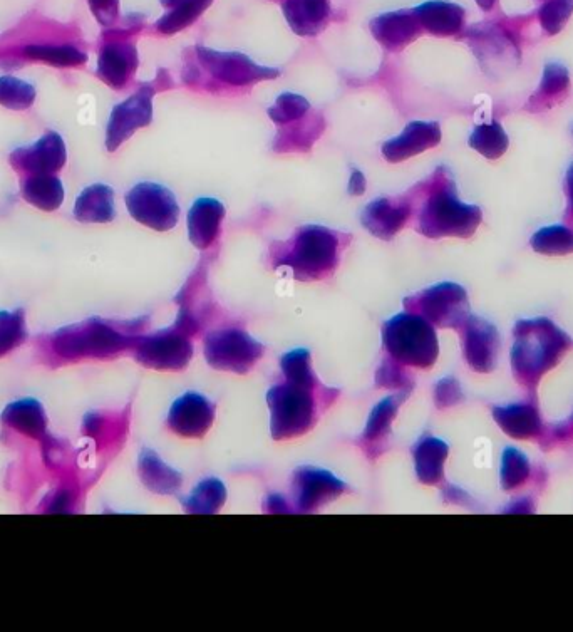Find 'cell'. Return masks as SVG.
Instances as JSON below:
<instances>
[{"mask_svg": "<svg viewBox=\"0 0 573 632\" xmlns=\"http://www.w3.org/2000/svg\"><path fill=\"white\" fill-rule=\"evenodd\" d=\"M481 218L480 207L460 202L450 175L439 170L433 175V187L419 210L418 232L428 239H470L480 227Z\"/></svg>", "mask_w": 573, "mask_h": 632, "instance_id": "obj_1", "label": "cell"}, {"mask_svg": "<svg viewBox=\"0 0 573 632\" xmlns=\"http://www.w3.org/2000/svg\"><path fill=\"white\" fill-rule=\"evenodd\" d=\"M341 239L342 235L321 225L299 228L292 247L277 260V267H287L302 282L324 279L339 264Z\"/></svg>", "mask_w": 573, "mask_h": 632, "instance_id": "obj_2", "label": "cell"}, {"mask_svg": "<svg viewBox=\"0 0 573 632\" xmlns=\"http://www.w3.org/2000/svg\"><path fill=\"white\" fill-rule=\"evenodd\" d=\"M382 339L393 361L399 364L426 368L438 356V341L433 326L414 312L389 319L382 327Z\"/></svg>", "mask_w": 573, "mask_h": 632, "instance_id": "obj_3", "label": "cell"}, {"mask_svg": "<svg viewBox=\"0 0 573 632\" xmlns=\"http://www.w3.org/2000/svg\"><path fill=\"white\" fill-rule=\"evenodd\" d=\"M269 405L275 440L302 435L314 425L315 405L310 389L292 383L277 386L270 389Z\"/></svg>", "mask_w": 573, "mask_h": 632, "instance_id": "obj_4", "label": "cell"}, {"mask_svg": "<svg viewBox=\"0 0 573 632\" xmlns=\"http://www.w3.org/2000/svg\"><path fill=\"white\" fill-rule=\"evenodd\" d=\"M195 57L203 73L213 79V83L243 88L248 84L260 83L267 79L279 78V69L265 68L253 63L240 52L213 51L208 47H195Z\"/></svg>", "mask_w": 573, "mask_h": 632, "instance_id": "obj_5", "label": "cell"}, {"mask_svg": "<svg viewBox=\"0 0 573 632\" xmlns=\"http://www.w3.org/2000/svg\"><path fill=\"white\" fill-rule=\"evenodd\" d=\"M404 306L436 326L456 327L468 321V297L465 289L456 284L434 285L406 299Z\"/></svg>", "mask_w": 573, "mask_h": 632, "instance_id": "obj_6", "label": "cell"}, {"mask_svg": "<svg viewBox=\"0 0 573 632\" xmlns=\"http://www.w3.org/2000/svg\"><path fill=\"white\" fill-rule=\"evenodd\" d=\"M126 207L136 222L166 232L175 228L180 207L171 190L158 183H140L126 195Z\"/></svg>", "mask_w": 573, "mask_h": 632, "instance_id": "obj_7", "label": "cell"}, {"mask_svg": "<svg viewBox=\"0 0 573 632\" xmlns=\"http://www.w3.org/2000/svg\"><path fill=\"white\" fill-rule=\"evenodd\" d=\"M264 354V346L238 329L212 332L205 341V356L213 368L247 373Z\"/></svg>", "mask_w": 573, "mask_h": 632, "instance_id": "obj_8", "label": "cell"}, {"mask_svg": "<svg viewBox=\"0 0 573 632\" xmlns=\"http://www.w3.org/2000/svg\"><path fill=\"white\" fill-rule=\"evenodd\" d=\"M466 37L488 73H506L520 61V47L515 37L503 27L493 24L471 27Z\"/></svg>", "mask_w": 573, "mask_h": 632, "instance_id": "obj_9", "label": "cell"}, {"mask_svg": "<svg viewBox=\"0 0 573 632\" xmlns=\"http://www.w3.org/2000/svg\"><path fill=\"white\" fill-rule=\"evenodd\" d=\"M153 94V86H143L131 98L114 106L106 130V148L109 151L118 150L135 131L150 125L153 121Z\"/></svg>", "mask_w": 573, "mask_h": 632, "instance_id": "obj_10", "label": "cell"}, {"mask_svg": "<svg viewBox=\"0 0 573 632\" xmlns=\"http://www.w3.org/2000/svg\"><path fill=\"white\" fill-rule=\"evenodd\" d=\"M193 346L178 327L158 332L141 342L140 359L153 368L180 369L190 361Z\"/></svg>", "mask_w": 573, "mask_h": 632, "instance_id": "obj_11", "label": "cell"}, {"mask_svg": "<svg viewBox=\"0 0 573 632\" xmlns=\"http://www.w3.org/2000/svg\"><path fill=\"white\" fill-rule=\"evenodd\" d=\"M66 158V145L57 133H47L34 145L19 148L11 155L12 165L31 175H54L64 166Z\"/></svg>", "mask_w": 573, "mask_h": 632, "instance_id": "obj_12", "label": "cell"}, {"mask_svg": "<svg viewBox=\"0 0 573 632\" xmlns=\"http://www.w3.org/2000/svg\"><path fill=\"white\" fill-rule=\"evenodd\" d=\"M411 203L399 202L398 198L382 197L367 203L361 213L362 227L369 230L374 237L391 240L403 230L411 217Z\"/></svg>", "mask_w": 573, "mask_h": 632, "instance_id": "obj_13", "label": "cell"}, {"mask_svg": "<svg viewBox=\"0 0 573 632\" xmlns=\"http://www.w3.org/2000/svg\"><path fill=\"white\" fill-rule=\"evenodd\" d=\"M441 141V128L436 121H413L401 135L382 145V156L389 163H401L413 156L431 150Z\"/></svg>", "mask_w": 573, "mask_h": 632, "instance_id": "obj_14", "label": "cell"}, {"mask_svg": "<svg viewBox=\"0 0 573 632\" xmlns=\"http://www.w3.org/2000/svg\"><path fill=\"white\" fill-rule=\"evenodd\" d=\"M369 27L374 39L389 52L401 51L416 41L423 31L414 11L386 12L374 17Z\"/></svg>", "mask_w": 573, "mask_h": 632, "instance_id": "obj_15", "label": "cell"}, {"mask_svg": "<svg viewBox=\"0 0 573 632\" xmlns=\"http://www.w3.org/2000/svg\"><path fill=\"white\" fill-rule=\"evenodd\" d=\"M294 488L300 510L310 512L324 505L327 500L341 495L344 483L324 470L302 468L295 473Z\"/></svg>", "mask_w": 573, "mask_h": 632, "instance_id": "obj_16", "label": "cell"}, {"mask_svg": "<svg viewBox=\"0 0 573 632\" xmlns=\"http://www.w3.org/2000/svg\"><path fill=\"white\" fill-rule=\"evenodd\" d=\"M213 411L208 399L198 394H185L171 408L168 425L178 435L198 438L205 435L212 425Z\"/></svg>", "mask_w": 573, "mask_h": 632, "instance_id": "obj_17", "label": "cell"}, {"mask_svg": "<svg viewBox=\"0 0 573 632\" xmlns=\"http://www.w3.org/2000/svg\"><path fill=\"white\" fill-rule=\"evenodd\" d=\"M225 207L215 198H198L188 212V237L197 249L205 250L215 244L220 235Z\"/></svg>", "mask_w": 573, "mask_h": 632, "instance_id": "obj_18", "label": "cell"}, {"mask_svg": "<svg viewBox=\"0 0 573 632\" xmlns=\"http://www.w3.org/2000/svg\"><path fill=\"white\" fill-rule=\"evenodd\" d=\"M138 68V52L130 42H109L99 54L98 76L114 89H121Z\"/></svg>", "mask_w": 573, "mask_h": 632, "instance_id": "obj_19", "label": "cell"}, {"mask_svg": "<svg viewBox=\"0 0 573 632\" xmlns=\"http://www.w3.org/2000/svg\"><path fill=\"white\" fill-rule=\"evenodd\" d=\"M424 31L438 37H451L465 29L463 7L444 0H431L413 9Z\"/></svg>", "mask_w": 573, "mask_h": 632, "instance_id": "obj_20", "label": "cell"}, {"mask_svg": "<svg viewBox=\"0 0 573 632\" xmlns=\"http://www.w3.org/2000/svg\"><path fill=\"white\" fill-rule=\"evenodd\" d=\"M285 21L299 36L310 37L319 34L326 27L331 14L329 0H285Z\"/></svg>", "mask_w": 573, "mask_h": 632, "instance_id": "obj_21", "label": "cell"}, {"mask_svg": "<svg viewBox=\"0 0 573 632\" xmlns=\"http://www.w3.org/2000/svg\"><path fill=\"white\" fill-rule=\"evenodd\" d=\"M570 93V74L560 64H548L543 71L542 83L537 91L528 99L527 109L532 113H540L552 109L555 104L562 103Z\"/></svg>", "mask_w": 573, "mask_h": 632, "instance_id": "obj_22", "label": "cell"}, {"mask_svg": "<svg viewBox=\"0 0 573 632\" xmlns=\"http://www.w3.org/2000/svg\"><path fill=\"white\" fill-rule=\"evenodd\" d=\"M466 358L476 369H485V364L493 363L496 351V331L488 322L470 319L465 324Z\"/></svg>", "mask_w": 573, "mask_h": 632, "instance_id": "obj_23", "label": "cell"}, {"mask_svg": "<svg viewBox=\"0 0 573 632\" xmlns=\"http://www.w3.org/2000/svg\"><path fill=\"white\" fill-rule=\"evenodd\" d=\"M116 215L114 192L106 185L86 188L74 207V217L84 223H108Z\"/></svg>", "mask_w": 573, "mask_h": 632, "instance_id": "obj_24", "label": "cell"}, {"mask_svg": "<svg viewBox=\"0 0 573 632\" xmlns=\"http://www.w3.org/2000/svg\"><path fill=\"white\" fill-rule=\"evenodd\" d=\"M22 198L32 207L54 212L64 200V188L54 175H32L22 183Z\"/></svg>", "mask_w": 573, "mask_h": 632, "instance_id": "obj_25", "label": "cell"}, {"mask_svg": "<svg viewBox=\"0 0 573 632\" xmlns=\"http://www.w3.org/2000/svg\"><path fill=\"white\" fill-rule=\"evenodd\" d=\"M295 123L297 125L279 131V138L274 145L275 151H307L324 130V120L321 116H310L307 120L302 118Z\"/></svg>", "mask_w": 573, "mask_h": 632, "instance_id": "obj_26", "label": "cell"}, {"mask_svg": "<svg viewBox=\"0 0 573 632\" xmlns=\"http://www.w3.org/2000/svg\"><path fill=\"white\" fill-rule=\"evenodd\" d=\"M508 145H510V140L498 121L476 126L470 136L471 148L488 160L501 158L508 150Z\"/></svg>", "mask_w": 573, "mask_h": 632, "instance_id": "obj_27", "label": "cell"}, {"mask_svg": "<svg viewBox=\"0 0 573 632\" xmlns=\"http://www.w3.org/2000/svg\"><path fill=\"white\" fill-rule=\"evenodd\" d=\"M213 0H181L178 6L173 7V11L168 12L165 17H161L156 29L161 34H176L190 27L193 22H197L203 12L212 6Z\"/></svg>", "mask_w": 573, "mask_h": 632, "instance_id": "obj_28", "label": "cell"}, {"mask_svg": "<svg viewBox=\"0 0 573 632\" xmlns=\"http://www.w3.org/2000/svg\"><path fill=\"white\" fill-rule=\"evenodd\" d=\"M446 446L438 440H424L416 450V470L419 480L428 485L439 482L443 477V463Z\"/></svg>", "mask_w": 573, "mask_h": 632, "instance_id": "obj_29", "label": "cell"}, {"mask_svg": "<svg viewBox=\"0 0 573 632\" xmlns=\"http://www.w3.org/2000/svg\"><path fill=\"white\" fill-rule=\"evenodd\" d=\"M535 252L543 255L573 254V228L552 225L538 230L532 237Z\"/></svg>", "mask_w": 573, "mask_h": 632, "instance_id": "obj_30", "label": "cell"}, {"mask_svg": "<svg viewBox=\"0 0 573 632\" xmlns=\"http://www.w3.org/2000/svg\"><path fill=\"white\" fill-rule=\"evenodd\" d=\"M143 475L148 487L155 492L171 493L180 487V475L166 467L155 453H146L143 456Z\"/></svg>", "mask_w": 573, "mask_h": 632, "instance_id": "obj_31", "label": "cell"}, {"mask_svg": "<svg viewBox=\"0 0 573 632\" xmlns=\"http://www.w3.org/2000/svg\"><path fill=\"white\" fill-rule=\"evenodd\" d=\"M310 111V103L304 96L295 93L280 94L277 101L270 106L269 118L275 125L287 126L294 121L302 120Z\"/></svg>", "mask_w": 573, "mask_h": 632, "instance_id": "obj_32", "label": "cell"}, {"mask_svg": "<svg viewBox=\"0 0 573 632\" xmlns=\"http://www.w3.org/2000/svg\"><path fill=\"white\" fill-rule=\"evenodd\" d=\"M24 54L31 59L66 68L86 63V54L71 46H27Z\"/></svg>", "mask_w": 573, "mask_h": 632, "instance_id": "obj_33", "label": "cell"}, {"mask_svg": "<svg viewBox=\"0 0 573 632\" xmlns=\"http://www.w3.org/2000/svg\"><path fill=\"white\" fill-rule=\"evenodd\" d=\"M36 99V89L26 81L4 76L0 78V104L14 111L31 108Z\"/></svg>", "mask_w": 573, "mask_h": 632, "instance_id": "obj_34", "label": "cell"}, {"mask_svg": "<svg viewBox=\"0 0 573 632\" xmlns=\"http://www.w3.org/2000/svg\"><path fill=\"white\" fill-rule=\"evenodd\" d=\"M225 502V488L218 480H207L185 502V507L191 513H213Z\"/></svg>", "mask_w": 573, "mask_h": 632, "instance_id": "obj_35", "label": "cell"}, {"mask_svg": "<svg viewBox=\"0 0 573 632\" xmlns=\"http://www.w3.org/2000/svg\"><path fill=\"white\" fill-rule=\"evenodd\" d=\"M282 368L289 383L297 384L302 388H314L315 378L310 371V354L305 349H297L292 353L285 354L282 359Z\"/></svg>", "mask_w": 573, "mask_h": 632, "instance_id": "obj_36", "label": "cell"}, {"mask_svg": "<svg viewBox=\"0 0 573 632\" xmlns=\"http://www.w3.org/2000/svg\"><path fill=\"white\" fill-rule=\"evenodd\" d=\"M572 12L573 0H547L538 12V19L543 31L547 32L548 36H555L567 26Z\"/></svg>", "mask_w": 573, "mask_h": 632, "instance_id": "obj_37", "label": "cell"}, {"mask_svg": "<svg viewBox=\"0 0 573 632\" xmlns=\"http://www.w3.org/2000/svg\"><path fill=\"white\" fill-rule=\"evenodd\" d=\"M399 403H401L399 398H388L376 406V410L372 411L371 418L367 421L364 440L377 441L388 433L389 428H391V421L398 411Z\"/></svg>", "mask_w": 573, "mask_h": 632, "instance_id": "obj_38", "label": "cell"}, {"mask_svg": "<svg viewBox=\"0 0 573 632\" xmlns=\"http://www.w3.org/2000/svg\"><path fill=\"white\" fill-rule=\"evenodd\" d=\"M89 9L101 26L109 27L119 16V0H88Z\"/></svg>", "mask_w": 573, "mask_h": 632, "instance_id": "obj_39", "label": "cell"}, {"mask_svg": "<svg viewBox=\"0 0 573 632\" xmlns=\"http://www.w3.org/2000/svg\"><path fill=\"white\" fill-rule=\"evenodd\" d=\"M408 376L403 373V369L399 368V363L393 361V363L382 364V368L377 373V384L384 386V388H401L404 384H408Z\"/></svg>", "mask_w": 573, "mask_h": 632, "instance_id": "obj_40", "label": "cell"}, {"mask_svg": "<svg viewBox=\"0 0 573 632\" xmlns=\"http://www.w3.org/2000/svg\"><path fill=\"white\" fill-rule=\"evenodd\" d=\"M436 398H438L439 406H451L460 399V389L456 386L455 381L444 379L438 384Z\"/></svg>", "mask_w": 573, "mask_h": 632, "instance_id": "obj_41", "label": "cell"}, {"mask_svg": "<svg viewBox=\"0 0 573 632\" xmlns=\"http://www.w3.org/2000/svg\"><path fill=\"white\" fill-rule=\"evenodd\" d=\"M523 456L518 455V460H513L512 453L510 456L506 455V465H508V470H512V472L508 473V480H505V483H510L508 487H513V483H518L520 480H523L522 475L527 473V467H525V462L522 460Z\"/></svg>", "mask_w": 573, "mask_h": 632, "instance_id": "obj_42", "label": "cell"}, {"mask_svg": "<svg viewBox=\"0 0 573 632\" xmlns=\"http://www.w3.org/2000/svg\"><path fill=\"white\" fill-rule=\"evenodd\" d=\"M366 192V177L361 170L352 168L351 180H349V195L352 197H361Z\"/></svg>", "mask_w": 573, "mask_h": 632, "instance_id": "obj_43", "label": "cell"}, {"mask_svg": "<svg viewBox=\"0 0 573 632\" xmlns=\"http://www.w3.org/2000/svg\"><path fill=\"white\" fill-rule=\"evenodd\" d=\"M565 188H567V223L570 228H573V163L570 165L567 171V177H565Z\"/></svg>", "mask_w": 573, "mask_h": 632, "instance_id": "obj_44", "label": "cell"}, {"mask_svg": "<svg viewBox=\"0 0 573 632\" xmlns=\"http://www.w3.org/2000/svg\"><path fill=\"white\" fill-rule=\"evenodd\" d=\"M270 503H272V505H270V510H274V512L277 513L287 512V505H285V502L280 500V497L270 498Z\"/></svg>", "mask_w": 573, "mask_h": 632, "instance_id": "obj_45", "label": "cell"}, {"mask_svg": "<svg viewBox=\"0 0 573 632\" xmlns=\"http://www.w3.org/2000/svg\"><path fill=\"white\" fill-rule=\"evenodd\" d=\"M476 4H478L483 11L490 12L491 9L496 6V0H476Z\"/></svg>", "mask_w": 573, "mask_h": 632, "instance_id": "obj_46", "label": "cell"}, {"mask_svg": "<svg viewBox=\"0 0 573 632\" xmlns=\"http://www.w3.org/2000/svg\"><path fill=\"white\" fill-rule=\"evenodd\" d=\"M181 0H161V4L165 7H175L180 4Z\"/></svg>", "mask_w": 573, "mask_h": 632, "instance_id": "obj_47", "label": "cell"}, {"mask_svg": "<svg viewBox=\"0 0 573 632\" xmlns=\"http://www.w3.org/2000/svg\"><path fill=\"white\" fill-rule=\"evenodd\" d=\"M572 133H573V126H572Z\"/></svg>", "mask_w": 573, "mask_h": 632, "instance_id": "obj_48", "label": "cell"}]
</instances>
